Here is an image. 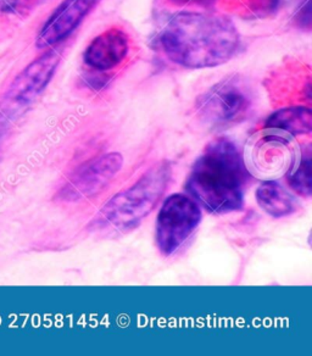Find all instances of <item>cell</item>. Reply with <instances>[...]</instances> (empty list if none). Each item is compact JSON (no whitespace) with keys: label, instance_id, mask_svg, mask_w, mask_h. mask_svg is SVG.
I'll return each instance as SVG.
<instances>
[{"label":"cell","instance_id":"1","mask_svg":"<svg viewBox=\"0 0 312 356\" xmlns=\"http://www.w3.org/2000/svg\"><path fill=\"white\" fill-rule=\"evenodd\" d=\"M240 35L227 16L213 13H179L165 25L159 44L176 64L208 69L226 64L237 53Z\"/></svg>","mask_w":312,"mask_h":356},{"label":"cell","instance_id":"2","mask_svg":"<svg viewBox=\"0 0 312 356\" xmlns=\"http://www.w3.org/2000/svg\"><path fill=\"white\" fill-rule=\"evenodd\" d=\"M248 173L237 147L217 139L194 163L186 187L208 213H233L243 207Z\"/></svg>","mask_w":312,"mask_h":356},{"label":"cell","instance_id":"3","mask_svg":"<svg viewBox=\"0 0 312 356\" xmlns=\"http://www.w3.org/2000/svg\"><path fill=\"white\" fill-rule=\"evenodd\" d=\"M171 177L169 163H161L144 173L136 184L114 195L92 221L90 227L101 232L132 231L153 211Z\"/></svg>","mask_w":312,"mask_h":356},{"label":"cell","instance_id":"4","mask_svg":"<svg viewBox=\"0 0 312 356\" xmlns=\"http://www.w3.org/2000/svg\"><path fill=\"white\" fill-rule=\"evenodd\" d=\"M60 53L48 50L21 71L0 98V134L26 114L44 92L59 66Z\"/></svg>","mask_w":312,"mask_h":356},{"label":"cell","instance_id":"5","mask_svg":"<svg viewBox=\"0 0 312 356\" xmlns=\"http://www.w3.org/2000/svg\"><path fill=\"white\" fill-rule=\"evenodd\" d=\"M202 209L192 197L174 194L165 200L156 218V244L165 257L179 250L202 222Z\"/></svg>","mask_w":312,"mask_h":356},{"label":"cell","instance_id":"6","mask_svg":"<svg viewBox=\"0 0 312 356\" xmlns=\"http://www.w3.org/2000/svg\"><path fill=\"white\" fill-rule=\"evenodd\" d=\"M248 89L238 79H229L215 84L197 103L200 118L213 127L237 124L250 109Z\"/></svg>","mask_w":312,"mask_h":356},{"label":"cell","instance_id":"7","mask_svg":"<svg viewBox=\"0 0 312 356\" xmlns=\"http://www.w3.org/2000/svg\"><path fill=\"white\" fill-rule=\"evenodd\" d=\"M124 165L120 153L104 154L74 173L60 191V198L77 202L99 194Z\"/></svg>","mask_w":312,"mask_h":356},{"label":"cell","instance_id":"8","mask_svg":"<svg viewBox=\"0 0 312 356\" xmlns=\"http://www.w3.org/2000/svg\"><path fill=\"white\" fill-rule=\"evenodd\" d=\"M98 3L99 0H64L38 33V48L54 47L66 40Z\"/></svg>","mask_w":312,"mask_h":356},{"label":"cell","instance_id":"9","mask_svg":"<svg viewBox=\"0 0 312 356\" xmlns=\"http://www.w3.org/2000/svg\"><path fill=\"white\" fill-rule=\"evenodd\" d=\"M129 48V35L117 27H113L90 42L85 50L83 60L90 69L108 71L126 59Z\"/></svg>","mask_w":312,"mask_h":356},{"label":"cell","instance_id":"10","mask_svg":"<svg viewBox=\"0 0 312 356\" xmlns=\"http://www.w3.org/2000/svg\"><path fill=\"white\" fill-rule=\"evenodd\" d=\"M256 200L263 211L273 218L292 215L297 209V200L277 181H263L256 189Z\"/></svg>","mask_w":312,"mask_h":356},{"label":"cell","instance_id":"11","mask_svg":"<svg viewBox=\"0 0 312 356\" xmlns=\"http://www.w3.org/2000/svg\"><path fill=\"white\" fill-rule=\"evenodd\" d=\"M311 126V110L305 106H290L278 110L266 121V129L282 131L294 136L310 134Z\"/></svg>","mask_w":312,"mask_h":356},{"label":"cell","instance_id":"12","mask_svg":"<svg viewBox=\"0 0 312 356\" xmlns=\"http://www.w3.org/2000/svg\"><path fill=\"white\" fill-rule=\"evenodd\" d=\"M288 181L297 193L310 195L311 193V161L310 158H302L297 168H290L288 172Z\"/></svg>","mask_w":312,"mask_h":356},{"label":"cell","instance_id":"13","mask_svg":"<svg viewBox=\"0 0 312 356\" xmlns=\"http://www.w3.org/2000/svg\"><path fill=\"white\" fill-rule=\"evenodd\" d=\"M30 0H0V11L6 14H16L17 11L26 9Z\"/></svg>","mask_w":312,"mask_h":356},{"label":"cell","instance_id":"14","mask_svg":"<svg viewBox=\"0 0 312 356\" xmlns=\"http://www.w3.org/2000/svg\"><path fill=\"white\" fill-rule=\"evenodd\" d=\"M171 3H174L176 6H194V4H208L210 1H213V0H170Z\"/></svg>","mask_w":312,"mask_h":356}]
</instances>
